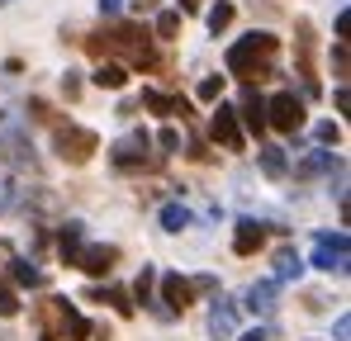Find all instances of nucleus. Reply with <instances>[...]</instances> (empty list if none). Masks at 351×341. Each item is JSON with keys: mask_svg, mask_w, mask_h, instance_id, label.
<instances>
[{"mask_svg": "<svg viewBox=\"0 0 351 341\" xmlns=\"http://www.w3.org/2000/svg\"><path fill=\"white\" fill-rule=\"evenodd\" d=\"M276 53H280V38H271V34H256V29H252L247 38H237L233 48H228L223 62H228V71H233V76H247V81L256 76V81H261V76H276Z\"/></svg>", "mask_w": 351, "mask_h": 341, "instance_id": "f257e3e1", "label": "nucleus"}, {"mask_svg": "<svg viewBox=\"0 0 351 341\" xmlns=\"http://www.w3.org/2000/svg\"><path fill=\"white\" fill-rule=\"evenodd\" d=\"M86 48H90L95 57L123 53V57H128L123 66H152V62H157L152 43H147V29H133V24H114V34H95Z\"/></svg>", "mask_w": 351, "mask_h": 341, "instance_id": "f03ea898", "label": "nucleus"}, {"mask_svg": "<svg viewBox=\"0 0 351 341\" xmlns=\"http://www.w3.org/2000/svg\"><path fill=\"white\" fill-rule=\"evenodd\" d=\"M308 266H318V270H328V275H347V266H351L347 232H318V237H313V261H308Z\"/></svg>", "mask_w": 351, "mask_h": 341, "instance_id": "7ed1b4c3", "label": "nucleus"}, {"mask_svg": "<svg viewBox=\"0 0 351 341\" xmlns=\"http://www.w3.org/2000/svg\"><path fill=\"white\" fill-rule=\"evenodd\" d=\"M266 128H276V133H299V128H304V100H299L294 90H276V95L266 100Z\"/></svg>", "mask_w": 351, "mask_h": 341, "instance_id": "20e7f679", "label": "nucleus"}, {"mask_svg": "<svg viewBox=\"0 0 351 341\" xmlns=\"http://www.w3.org/2000/svg\"><path fill=\"white\" fill-rule=\"evenodd\" d=\"M152 138H147V128H133V133H123L114 147H110V162H114L119 170H143L152 166Z\"/></svg>", "mask_w": 351, "mask_h": 341, "instance_id": "39448f33", "label": "nucleus"}, {"mask_svg": "<svg viewBox=\"0 0 351 341\" xmlns=\"http://www.w3.org/2000/svg\"><path fill=\"white\" fill-rule=\"evenodd\" d=\"M95 147H100V138H95L90 128H76V123L58 128V157H62V162H71V166H86Z\"/></svg>", "mask_w": 351, "mask_h": 341, "instance_id": "423d86ee", "label": "nucleus"}, {"mask_svg": "<svg viewBox=\"0 0 351 341\" xmlns=\"http://www.w3.org/2000/svg\"><path fill=\"white\" fill-rule=\"evenodd\" d=\"M294 53H299V76H304V95L313 100V95H318V81H313V24H308V19H294Z\"/></svg>", "mask_w": 351, "mask_h": 341, "instance_id": "0eeeda50", "label": "nucleus"}, {"mask_svg": "<svg viewBox=\"0 0 351 341\" xmlns=\"http://www.w3.org/2000/svg\"><path fill=\"white\" fill-rule=\"evenodd\" d=\"M209 133H214V142H219V147L242 152V123H237L233 105H223V100H219V110H214V118H209Z\"/></svg>", "mask_w": 351, "mask_h": 341, "instance_id": "6e6552de", "label": "nucleus"}, {"mask_svg": "<svg viewBox=\"0 0 351 341\" xmlns=\"http://www.w3.org/2000/svg\"><path fill=\"white\" fill-rule=\"evenodd\" d=\"M157 284H162V299H157V308H162L167 318H176V313H185V308H190V299H195L190 280H180V275H157Z\"/></svg>", "mask_w": 351, "mask_h": 341, "instance_id": "1a4fd4ad", "label": "nucleus"}, {"mask_svg": "<svg viewBox=\"0 0 351 341\" xmlns=\"http://www.w3.org/2000/svg\"><path fill=\"white\" fill-rule=\"evenodd\" d=\"M114 261H119V247L114 242H95V247H81V256H76V266L86 270V275H110L114 270Z\"/></svg>", "mask_w": 351, "mask_h": 341, "instance_id": "9d476101", "label": "nucleus"}, {"mask_svg": "<svg viewBox=\"0 0 351 341\" xmlns=\"http://www.w3.org/2000/svg\"><path fill=\"white\" fill-rule=\"evenodd\" d=\"M261 247H266V223H256V218H237L233 251H237V256H256Z\"/></svg>", "mask_w": 351, "mask_h": 341, "instance_id": "9b49d317", "label": "nucleus"}, {"mask_svg": "<svg viewBox=\"0 0 351 341\" xmlns=\"http://www.w3.org/2000/svg\"><path fill=\"white\" fill-rule=\"evenodd\" d=\"M276 299H280V284L276 280H256L252 289H247V313H256V318H271L276 313Z\"/></svg>", "mask_w": 351, "mask_h": 341, "instance_id": "f8f14e48", "label": "nucleus"}, {"mask_svg": "<svg viewBox=\"0 0 351 341\" xmlns=\"http://www.w3.org/2000/svg\"><path fill=\"white\" fill-rule=\"evenodd\" d=\"M237 332V303L233 299H214V308H209V337H233Z\"/></svg>", "mask_w": 351, "mask_h": 341, "instance_id": "ddd939ff", "label": "nucleus"}, {"mask_svg": "<svg viewBox=\"0 0 351 341\" xmlns=\"http://www.w3.org/2000/svg\"><path fill=\"white\" fill-rule=\"evenodd\" d=\"M81 247H86V223H62V232H58V256H62V266H76Z\"/></svg>", "mask_w": 351, "mask_h": 341, "instance_id": "4468645a", "label": "nucleus"}, {"mask_svg": "<svg viewBox=\"0 0 351 341\" xmlns=\"http://www.w3.org/2000/svg\"><path fill=\"white\" fill-rule=\"evenodd\" d=\"M237 118L261 138V133H266V100H261L256 90H247V95H242V105H237Z\"/></svg>", "mask_w": 351, "mask_h": 341, "instance_id": "2eb2a0df", "label": "nucleus"}, {"mask_svg": "<svg viewBox=\"0 0 351 341\" xmlns=\"http://www.w3.org/2000/svg\"><path fill=\"white\" fill-rule=\"evenodd\" d=\"M0 162H14V166H38L34 162V147H24V138L19 133H0Z\"/></svg>", "mask_w": 351, "mask_h": 341, "instance_id": "dca6fc26", "label": "nucleus"}, {"mask_svg": "<svg viewBox=\"0 0 351 341\" xmlns=\"http://www.w3.org/2000/svg\"><path fill=\"white\" fill-rule=\"evenodd\" d=\"M133 299H138V303H147V308L167 323V313L157 308V270H152V266H143V275H138V284H133Z\"/></svg>", "mask_w": 351, "mask_h": 341, "instance_id": "f3484780", "label": "nucleus"}, {"mask_svg": "<svg viewBox=\"0 0 351 341\" xmlns=\"http://www.w3.org/2000/svg\"><path fill=\"white\" fill-rule=\"evenodd\" d=\"M90 81H95L100 90H123V86H128V66H123V62H100Z\"/></svg>", "mask_w": 351, "mask_h": 341, "instance_id": "a211bd4d", "label": "nucleus"}, {"mask_svg": "<svg viewBox=\"0 0 351 341\" xmlns=\"http://www.w3.org/2000/svg\"><path fill=\"white\" fill-rule=\"evenodd\" d=\"M299 275H304V261H299V251H290V247H280V251H276V284L299 280Z\"/></svg>", "mask_w": 351, "mask_h": 341, "instance_id": "6ab92c4d", "label": "nucleus"}, {"mask_svg": "<svg viewBox=\"0 0 351 341\" xmlns=\"http://www.w3.org/2000/svg\"><path fill=\"white\" fill-rule=\"evenodd\" d=\"M90 299H95V303H114L119 318H133V308H138V303H133L123 289H90Z\"/></svg>", "mask_w": 351, "mask_h": 341, "instance_id": "aec40b11", "label": "nucleus"}, {"mask_svg": "<svg viewBox=\"0 0 351 341\" xmlns=\"http://www.w3.org/2000/svg\"><path fill=\"white\" fill-rule=\"evenodd\" d=\"M261 170H266L271 180L290 175V162H285V147H261Z\"/></svg>", "mask_w": 351, "mask_h": 341, "instance_id": "412c9836", "label": "nucleus"}, {"mask_svg": "<svg viewBox=\"0 0 351 341\" xmlns=\"http://www.w3.org/2000/svg\"><path fill=\"white\" fill-rule=\"evenodd\" d=\"M332 166H337V157H332V152H313V157H304V162L294 166V175H304V180H308V175H323V170H332Z\"/></svg>", "mask_w": 351, "mask_h": 341, "instance_id": "4be33fe9", "label": "nucleus"}, {"mask_svg": "<svg viewBox=\"0 0 351 341\" xmlns=\"http://www.w3.org/2000/svg\"><path fill=\"white\" fill-rule=\"evenodd\" d=\"M90 337V323L76 313V308H66V318H62V341H86Z\"/></svg>", "mask_w": 351, "mask_h": 341, "instance_id": "5701e85b", "label": "nucleus"}, {"mask_svg": "<svg viewBox=\"0 0 351 341\" xmlns=\"http://www.w3.org/2000/svg\"><path fill=\"white\" fill-rule=\"evenodd\" d=\"M10 280H14V284H29V289H38V284H43V270H38L34 261H14V266H10Z\"/></svg>", "mask_w": 351, "mask_h": 341, "instance_id": "b1692460", "label": "nucleus"}, {"mask_svg": "<svg viewBox=\"0 0 351 341\" xmlns=\"http://www.w3.org/2000/svg\"><path fill=\"white\" fill-rule=\"evenodd\" d=\"M233 0H219V5H214V10H209V34H223V29H228V24H233Z\"/></svg>", "mask_w": 351, "mask_h": 341, "instance_id": "393cba45", "label": "nucleus"}, {"mask_svg": "<svg viewBox=\"0 0 351 341\" xmlns=\"http://www.w3.org/2000/svg\"><path fill=\"white\" fill-rule=\"evenodd\" d=\"M162 227H167V232H180V227H190V209H180V204H167V209H162Z\"/></svg>", "mask_w": 351, "mask_h": 341, "instance_id": "a878e982", "label": "nucleus"}, {"mask_svg": "<svg viewBox=\"0 0 351 341\" xmlns=\"http://www.w3.org/2000/svg\"><path fill=\"white\" fill-rule=\"evenodd\" d=\"M143 110H152V114H171V110H176V100L167 95V90H143Z\"/></svg>", "mask_w": 351, "mask_h": 341, "instance_id": "bb28decb", "label": "nucleus"}, {"mask_svg": "<svg viewBox=\"0 0 351 341\" xmlns=\"http://www.w3.org/2000/svg\"><path fill=\"white\" fill-rule=\"evenodd\" d=\"M180 34V10H162L157 14V38H176Z\"/></svg>", "mask_w": 351, "mask_h": 341, "instance_id": "cd10ccee", "label": "nucleus"}, {"mask_svg": "<svg viewBox=\"0 0 351 341\" xmlns=\"http://www.w3.org/2000/svg\"><path fill=\"white\" fill-rule=\"evenodd\" d=\"M195 95H199V100H204V105H214V100H219V95H223V76H204V81H199V86H195Z\"/></svg>", "mask_w": 351, "mask_h": 341, "instance_id": "c85d7f7f", "label": "nucleus"}, {"mask_svg": "<svg viewBox=\"0 0 351 341\" xmlns=\"http://www.w3.org/2000/svg\"><path fill=\"white\" fill-rule=\"evenodd\" d=\"M19 313V294H14V284H0V318H14Z\"/></svg>", "mask_w": 351, "mask_h": 341, "instance_id": "c756f323", "label": "nucleus"}, {"mask_svg": "<svg viewBox=\"0 0 351 341\" xmlns=\"http://www.w3.org/2000/svg\"><path fill=\"white\" fill-rule=\"evenodd\" d=\"M347 66H351V57H347V38H337V43H332V76H347Z\"/></svg>", "mask_w": 351, "mask_h": 341, "instance_id": "7c9ffc66", "label": "nucleus"}, {"mask_svg": "<svg viewBox=\"0 0 351 341\" xmlns=\"http://www.w3.org/2000/svg\"><path fill=\"white\" fill-rule=\"evenodd\" d=\"M313 133H318V142H323V147H337V142H342V128H337L332 118H328V123H318Z\"/></svg>", "mask_w": 351, "mask_h": 341, "instance_id": "2f4dec72", "label": "nucleus"}, {"mask_svg": "<svg viewBox=\"0 0 351 341\" xmlns=\"http://www.w3.org/2000/svg\"><path fill=\"white\" fill-rule=\"evenodd\" d=\"M62 95H66V100H81V76H76V71L62 76Z\"/></svg>", "mask_w": 351, "mask_h": 341, "instance_id": "473e14b6", "label": "nucleus"}, {"mask_svg": "<svg viewBox=\"0 0 351 341\" xmlns=\"http://www.w3.org/2000/svg\"><path fill=\"white\" fill-rule=\"evenodd\" d=\"M157 147H162V152H176V147H180V133H176V128H162V133H157Z\"/></svg>", "mask_w": 351, "mask_h": 341, "instance_id": "72a5a7b5", "label": "nucleus"}, {"mask_svg": "<svg viewBox=\"0 0 351 341\" xmlns=\"http://www.w3.org/2000/svg\"><path fill=\"white\" fill-rule=\"evenodd\" d=\"M100 14H105V19H119V14H123V0H100Z\"/></svg>", "mask_w": 351, "mask_h": 341, "instance_id": "f704fd0d", "label": "nucleus"}, {"mask_svg": "<svg viewBox=\"0 0 351 341\" xmlns=\"http://www.w3.org/2000/svg\"><path fill=\"white\" fill-rule=\"evenodd\" d=\"M190 289H199V294H214V289H219V280H214V275H199V280L190 284Z\"/></svg>", "mask_w": 351, "mask_h": 341, "instance_id": "c9c22d12", "label": "nucleus"}, {"mask_svg": "<svg viewBox=\"0 0 351 341\" xmlns=\"http://www.w3.org/2000/svg\"><path fill=\"white\" fill-rule=\"evenodd\" d=\"M237 341H276V337H271L266 327H252V332H242V337H237Z\"/></svg>", "mask_w": 351, "mask_h": 341, "instance_id": "e433bc0d", "label": "nucleus"}, {"mask_svg": "<svg viewBox=\"0 0 351 341\" xmlns=\"http://www.w3.org/2000/svg\"><path fill=\"white\" fill-rule=\"evenodd\" d=\"M347 29H351V14H347V10H337V38H347Z\"/></svg>", "mask_w": 351, "mask_h": 341, "instance_id": "4c0bfd02", "label": "nucleus"}, {"mask_svg": "<svg viewBox=\"0 0 351 341\" xmlns=\"http://www.w3.org/2000/svg\"><path fill=\"white\" fill-rule=\"evenodd\" d=\"M332 105H337V110L347 114V105H351V95H347V86H337V95H332Z\"/></svg>", "mask_w": 351, "mask_h": 341, "instance_id": "58836bf2", "label": "nucleus"}, {"mask_svg": "<svg viewBox=\"0 0 351 341\" xmlns=\"http://www.w3.org/2000/svg\"><path fill=\"white\" fill-rule=\"evenodd\" d=\"M162 0H133V10H157Z\"/></svg>", "mask_w": 351, "mask_h": 341, "instance_id": "ea45409f", "label": "nucleus"}, {"mask_svg": "<svg viewBox=\"0 0 351 341\" xmlns=\"http://www.w3.org/2000/svg\"><path fill=\"white\" fill-rule=\"evenodd\" d=\"M204 0H180V14H190V10H199Z\"/></svg>", "mask_w": 351, "mask_h": 341, "instance_id": "a19ab883", "label": "nucleus"}, {"mask_svg": "<svg viewBox=\"0 0 351 341\" xmlns=\"http://www.w3.org/2000/svg\"><path fill=\"white\" fill-rule=\"evenodd\" d=\"M43 341H53V337H43Z\"/></svg>", "mask_w": 351, "mask_h": 341, "instance_id": "79ce46f5", "label": "nucleus"}]
</instances>
